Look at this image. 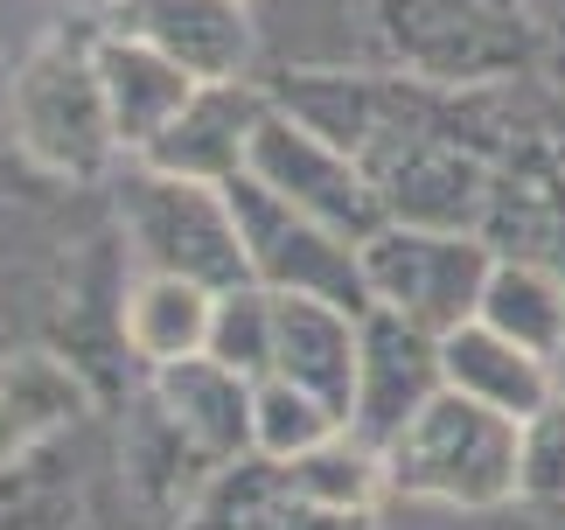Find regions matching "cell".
Wrapping results in <instances>:
<instances>
[{
    "instance_id": "cell-21",
    "label": "cell",
    "mask_w": 565,
    "mask_h": 530,
    "mask_svg": "<svg viewBox=\"0 0 565 530\" xmlns=\"http://www.w3.org/2000/svg\"><path fill=\"white\" fill-rule=\"evenodd\" d=\"M475 321L495 328V336H510L516 349H531V357L558 363V349H565V279L537 273V265H495Z\"/></svg>"
},
{
    "instance_id": "cell-12",
    "label": "cell",
    "mask_w": 565,
    "mask_h": 530,
    "mask_svg": "<svg viewBox=\"0 0 565 530\" xmlns=\"http://www.w3.org/2000/svg\"><path fill=\"white\" fill-rule=\"evenodd\" d=\"M273 113V98H266V84L245 77V84H203L189 105H182V119L161 132L154 147L140 153L147 168H161V174H182V182H237L252 161V140H258V119Z\"/></svg>"
},
{
    "instance_id": "cell-19",
    "label": "cell",
    "mask_w": 565,
    "mask_h": 530,
    "mask_svg": "<svg viewBox=\"0 0 565 530\" xmlns=\"http://www.w3.org/2000/svg\"><path fill=\"white\" fill-rule=\"evenodd\" d=\"M84 384L56 357H0V468L29 460L42 439H56L77 418Z\"/></svg>"
},
{
    "instance_id": "cell-10",
    "label": "cell",
    "mask_w": 565,
    "mask_h": 530,
    "mask_svg": "<svg viewBox=\"0 0 565 530\" xmlns=\"http://www.w3.org/2000/svg\"><path fill=\"white\" fill-rule=\"evenodd\" d=\"M440 391H447L440 336H426V328H412L398 315H384V307H371V315H363V363H356L350 433L371 439V447L384 454Z\"/></svg>"
},
{
    "instance_id": "cell-13",
    "label": "cell",
    "mask_w": 565,
    "mask_h": 530,
    "mask_svg": "<svg viewBox=\"0 0 565 530\" xmlns=\"http://www.w3.org/2000/svg\"><path fill=\"white\" fill-rule=\"evenodd\" d=\"M356 363H363V315L308 294H273V378L315 391L350 426Z\"/></svg>"
},
{
    "instance_id": "cell-6",
    "label": "cell",
    "mask_w": 565,
    "mask_h": 530,
    "mask_svg": "<svg viewBox=\"0 0 565 530\" xmlns=\"http://www.w3.org/2000/svg\"><path fill=\"white\" fill-rule=\"evenodd\" d=\"M231 216H237V245H245L252 286L266 294H308V300H335L350 315H371V286H363V245L335 237L329 224L300 216L294 203H279L266 182L237 174L224 182Z\"/></svg>"
},
{
    "instance_id": "cell-27",
    "label": "cell",
    "mask_w": 565,
    "mask_h": 530,
    "mask_svg": "<svg viewBox=\"0 0 565 530\" xmlns=\"http://www.w3.org/2000/svg\"><path fill=\"white\" fill-rule=\"evenodd\" d=\"M552 147H558V168H565V105H558V119H552Z\"/></svg>"
},
{
    "instance_id": "cell-4",
    "label": "cell",
    "mask_w": 565,
    "mask_h": 530,
    "mask_svg": "<svg viewBox=\"0 0 565 530\" xmlns=\"http://www.w3.org/2000/svg\"><path fill=\"white\" fill-rule=\"evenodd\" d=\"M8 119H14V147L42 174H63V182H98L126 161L113 113H105L92 42H71V35L35 42L8 84Z\"/></svg>"
},
{
    "instance_id": "cell-8",
    "label": "cell",
    "mask_w": 565,
    "mask_h": 530,
    "mask_svg": "<svg viewBox=\"0 0 565 530\" xmlns=\"http://www.w3.org/2000/svg\"><path fill=\"white\" fill-rule=\"evenodd\" d=\"M489 174H495V161L475 153L468 140H454V126H426V132H412V140H398L391 153L371 161L384 224L454 231V237H482Z\"/></svg>"
},
{
    "instance_id": "cell-29",
    "label": "cell",
    "mask_w": 565,
    "mask_h": 530,
    "mask_svg": "<svg viewBox=\"0 0 565 530\" xmlns=\"http://www.w3.org/2000/svg\"><path fill=\"white\" fill-rule=\"evenodd\" d=\"M245 8H252V0H245Z\"/></svg>"
},
{
    "instance_id": "cell-5",
    "label": "cell",
    "mask_w": 565,
    "mask_h": 530,
    "mask_svg": "<svg viewBox=\"0 0 565 530\" xmlns=\"http://www.w3.org/2000/svg\"><path fill=\"white\" fill-rule=\"evenodd\" d=\"M495 252L482 237H454V231H405L384 224L371 245H363V286H371V307L398 315L426 336H454L482 315Z\"/></svg>"
},
{
    "instance_id": "cell-18",
    "label": "cell",
    "mask_w": 565,
    "mask_h": 530,
    "mask_svg": "<svg viewBox=\"0 0 565 530\" xmlns=\"http://www.w3.org/2000/svg\"><path fill=\"white\" fill-rule=\"evenodd\" d=\"M210 475H216V468L182 439V426L161 412V398L140 391V398H134V418H126V481H134V496H140L154 517L189 523L195 496L210 489Z\"/></svg>"
},
{
    "instance_id": "cell-17",
    "label": "cell",
    "mask_w": 565,
    "mask_h": 530,
    "mask_svg": "<svg viewBox=\"0 0 565 530\" xmlns=\"http://www.w3.org/2000/svg\"><path fill=\"white\" fill-rule=\"evenodd\" d=\"M440 370H447V391L475 398V405L503 412V418H537L558 398V370L545 357H531V349H516L510 336H495V328L468 321L440 336Z\"/></svg>"
},
{
    "instance_id": "cell-25",
    "label": "cell",
    "mask_w": 565,
    "mask_h": 530,
    "mask_svg": "<svg viewBox=\"0 0 565 530\" xmlns=\"http://www.w3.org/2000/svg\"><path fill=\"white\" fill-rule=\"evenodd\" d=\"M524 502L565 510V398L524 418Z\"/></svg>"
},
{
    "instance_id": "cell-20",
    "label": "cell",
    "mask_w": 565,
    "mask_h": 530,
    "mask_svg": "<svg viewBox=\"0 0 565 530\" xmlns=\"http://www.w3.org/2000/svg\"><path fill=\"white\" fill-rule=\"evenodd\" d=\"M287 475V496L308 502V510H329V517H377V502L391 496V475H384V454L371 447V439H356L350 426H342L329 447L300 454Z\"/></svg>"
},
{
    "instance_id": "cell-3",
    "label": "cell",
    "mask_w": 565,
    "mask_h": 530,
    "mask_svg": "<svg viewBox=\"0 0 565 530\" xmlns=\"http://www.w3.org/2000/svg\"><path fill=\"white\" fill-rule=\"evenodd\" d=\"M113 216L140 273H175L210 294H231L252 279L231 195L216 182H182V174H161L147 161H126L113 174Z\"/></svg>"
},
{
    "instance_id": "cell-7",
    "label": "cell",
    "mask_w": 565,
    "mask_h": 530,
    "mask_svg": "<svg viewBox=\"0 0 565 530\" xmlns=\"http://www.w3.org/2000/svg\"><path fill=\"white\" fill-rule=\"evenodd\" d=\"M245 174L266 182L279 203H294L300 216H315V224H329L335 237H350V245H371L384 231V203H377L371 168L350 161L342 147H329L321 132H308L300 119H287L279 105L258 119Z\"/></svg>"
},
{
    "instance_id": "cell-26",
    "label": "cell",
    "mask_w": 565,
    "mask_h": 530,
    "mask_svg": "<svg viewBox=\"0 0 565 530\" xmlns=\"http://www.w3.org/2000/svg\"><path fill=\"white\" fill-rule=\"evenodd\" d=\"M273 530H371V517H329V510H308V502L287 496V510H279Z\"/></svg>"
},
{
    "instance_id": "cell-9",
    "label": "cell",
    "mask_w": 565,
    "mask_h": 530,
    "mask_svg": "<svg viewBox=\"0 0 565 530\" xmlns=\"http://www.w3.org/2000/svg\"><path fill=\"white\" fill-rule=\"evenodd\" d=\"M482 245L495 252V265H537V273L565 279V168H558L552 126L524 132L510 153H495Z\"/></svg>"
},
{
    "instance_id": "cell-1",
    "label": "cell",
    "mask_w": 565,
    "mask_h": 530,
    "mask_svg": "<svg viewBox=\"0 0 565 530\" xmlns=\"http://www.w3.org/2000/svg\"><path fill=\"white\" fill-rule=\"evenodd\" d=\"M377 71L440 84V92H489L524 84L537 63V14L524 0H356Z\"/></svg>"
},
{
    "instance_id": "cell-23",
    "label": "cell",
    "mask_w": 565,
    "mask_h": 530,
    "mask_svg": "<svg viewBox=\"0 0 565 530\" xmlns=\"http://www.w3.org/2000/svg\"><path fill=\"white\" fill-rule=\"evenodd\" d=\"M287 510V475L273 460H231V468L210 475V489L195 496V510L182 530H273Z\"/></svg>"
},
{
    "instance_id": "cell-28",
    "label": "cell",
    "mask_w": 565,
    "mask_h": 530,
    "mask_svg": "<svg viewBox=\"0 0 565 530\" xmlns=\"http://www.w3.org/2000/svg\"><path fill=\"white\" fill-rule=\"evenodd\" d=\"M552 370H558V398H565V349H558V363H552Z\"/></svg>"
},
{
    "instance_id": "cell-16",
    "label": "cell",
    "mask_w": 565,
    "mask_h": 530,
    "mask_svg": "<svg viewBox=\"0 0 565 530\" xmlns=\"http://www.w3.org/2000/svg\"><path fill=\"white\" fill-rule=\"evenodd\" d=\"M210 321H216V294L175 273H134L119 294V342L147 378L189 357H210Z\"/></svg>"
},
{
    "instance_id": "cell-15",
    "label": "cell",
    "mask_w": 565,
    "mask_h": 530,
    "mask_svg": "<svg viewBox=\"0 0 565 530\" xmlns=\"http://www.w3.org/2000/svg\"><path fill=\"white\" fill-rule=\"evenodd\" d=\"M147 391L161 398V412L182 426V439L210 468H231V460H252V384L224 370L216 357H189L175 370H154Z\"/></svg>"
},
{
    "instance_id": "cell-22",
    "label": "cell",
    "mask_w": 565,
    "mask_h": 530,
    "mask_svg": "<svg viewBox=\"0 0 565 530\" xmlns=\"http://www.w3.org/2000/svg\"><path fill=\"white\" fill-rule=\"evenodd\" d=\"M342 433V418L321 405L315 391H300L287 378H258L252 384V454L273 460V468H294L300 454L329 447Z\"/></svg>"
},
{
    "instance_id": "cell-24",
    "label": "cell",
    "mask_w": 565,
    "mask_h": 530,
    "mask_svg": "<svg viewBox=\"0 0 565 530\" xmlns=\"http://www.w3.org/2000/svg\"><path fill=\"white\" fill-rule=\"evenodd\" d=\"M210 357L237 370L245 384L273 378V294L266 286H231V294H216V321H210Z\"/></svg>"
},
{
    "instance_id": "cell-2",
    "label": "cell",
    "mask_w": 565,
    "mask_h": 530,
    "mask_svg": "<svg viewBox=\"0 0 565 530\" xmlns=\"http://www.w3.org/2000/svg\"><path fill=\"white\" fill-rule=\"evenodd\" d=\"M384 475L398 502L433 510H503L524 502V426L461 391H440L412 426L384 447Z\"/></svg>"
},
{
    "instance_id": "cell-11",
    "label": "cell",
    "mask_w": 565,
    "mask_h": 530,
    "mask_svg": "<svg viewBox=\"0 0 565 530\" xmlns=\"http://www.w3.org/2000/svg\"><path fill=\"white\" fill-rule=\"evenodd\" d=\"M105 29L161 50L195 84H245L258 63V35H252L245 0H113Z\"/></svg>"
},
{
    "instance_id": "cell-14",
    "label": "cell",
    "mask_w": 565,
    "mask_h": 530,
    "mask_svg": "<svg viewBox=\"0 0 565 530\" xmlns=\"http://www.w3.org/2000/svg\"><path fill=\"white\" fill-rule=\"evenodd\" d=\"M92 63H98L105 113H113V132H119L126 161H140V153L182 119V105L203 92L182 63H168L161 50H147V42L119 35V29H98L92 35Z\"/></svg>"
}]
</instances>
